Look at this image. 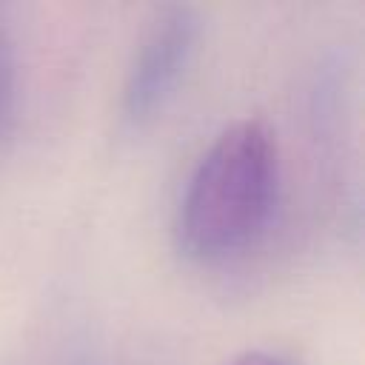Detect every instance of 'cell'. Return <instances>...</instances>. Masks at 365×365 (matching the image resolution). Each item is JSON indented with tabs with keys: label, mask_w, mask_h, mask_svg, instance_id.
Returning <instances> with one entry per match:
<instances>
[{
	"label": "cell",
	"mask_w": 365,
	"mask_h": 365,
	"mask_svg": "<svg viewBox=\"0 0 365 365\" xmlns=\"http://www.w3.org/2000/svg\"><path fill=\"white\" fill-rule=\"evenodd\" d=\"M228 365H297V362H294L291 356H285V354L257 348V351H245V354L234 356Z\"/></svg>",
	"instance_id": "4"
},
{
	"label": "cell",
	"mask_w": 365,
	"mask_h": 365,
	"mask_svg": "<svg viewBox=\"0 0 365 365\" xmlns=\"http://www.w3.org/2000/svg\"><path fill=\"white\" fill-rule=\"evenodd\" d=\"M277 185L279 151L271 125L245 117L222 128L180 200V251L200 262H217L248 248L271 220Z\"/></svg>",
	"instance_id": "1"
},
{
	"label": "cell",
	"mask_w": 365,
	"mask_h": 365,
	"mask_svg": "<svg viewBox=\"0 0 365 365\" xmlns=\"http://www.w3.org/2000/svg\"><path fill=\"white\" fill-rule=\"evenodd\" d=\"M14 91H17V60L14 43L9 31L0 26V137L6 134L14 111Z\"/></svg>",
	"instance_id": "3"
},
{
	"label": "cell",
	"mask_w": 365,
	"mask_h": 365,
	"mask_svg": "<svg viewBox=\"0 0 365 365\" xmlns=\"http://www.w3.org/2000/svg\"><path fill=\"white\" fill-rule=\"evenodd\" d=\"M200 37V17L194 6L165 3L148 20L125 83H123V117L131 125L151 120L174 94Z\"/></svg>",
	"instance_id": "2"
}]
</instances>
